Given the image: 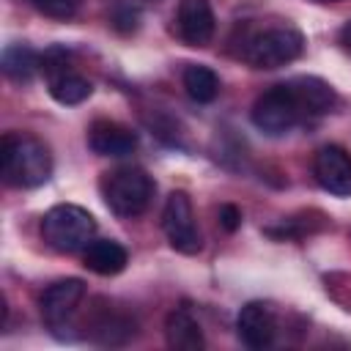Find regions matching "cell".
I'll return each instance as SVG.
<instances>
[{
  "label": "cell",
  "mask_w": 351,
  "mask_h": 351,
  "mask_svg": "<svg viewBox=\"0 0 351 351\" xmlns=\"http://www.w3.org/2000/svg\"><path fill=\"white\" fill-rule=\"evenodd\" d=\"M0 170L8 186H41L52 176L49 148L30 134H5L0 140Z\"/></svg>",
  "instance_id": "obj_1"
},
{
  "label": "cell",
  "mask_w": 351,
  "mask_h": 351,
  "mask_svg": "<svg viewBox=\"0 0 351 351\" xmlns=\"http://www.w3.org/2000/svg\"><path fill=\"white\" fill-rule=\"evenodd\" d=\"M96 236V219L90 211L74 203L52 206L41 219V239L58 252L85 250Z\"/></svg>",
  "instance_id": "obj_2"
},
{
  "label": "cell",
  "mask_w": 351,
  "mask_h": 351,
  "mask_svg": "<svg viewBox=\"0 0 351 351\" xmlns=\"http://www.w3.org/2000/svg\"><path fill=\"white\" fill-rule=\"evenodd\" d=\"M104 203L118 217H137L148 208L154 197V178L143 167H118L107 173L104 184Z\"/></svg>",
  "instance_id": "obj_3"
},
{
  "label": "cell",
  "mask_w": 351,
  "mask_h": 351,
  "mask_svg": "<svg viewBox=\"0 0 351 351\" xmlns=\"http://www.w3.org/2000/svg\"><path fill=\"white\" fill-rule=\"evenodd\" d=\"M304 52V36L296 27H266L255 33L244 47V60L255 69H280L293 63Z\"/></svg>",
  "instance_id": "obj_4"
},
{
  "label": "cell",
  "mask_w": 351,
  "mask_h": 351,
  "mask_svg": "<svg viewBox=\"0 0 351 351\" xmlns=\"http://www.w3.org/2000/svg\"><path fill=\"white\" fill-rule=\"evenodd\" d=\"M299 115H302V110H299V101H296L293 88L288 82L263 90L255 99L252 112H250L255 129H261L263 134H271V137H280V134L291 132L296 126Z\"/></svg>",
  "instance_id": "obj_5"
},
{
  "label": "cell",
  "mask_w": 351,
  "mask_h": 351,
  "mask_svg": "<svg viewBox=\"0 0 351 351\" xmlns=\"http://www.w3.org/2000/svg\"><path fill=\"white\" fill-rule=\"evenodd\" d=\"M162 228H165V236L176 252H181V255L200 252L203 239H200V230L195 225V211H192V200L186 192L176 189L167 195L165 208H162Z\"/></svg>",
  "instance_id": "obj_6"
},
{
  "label": "cell",
  "mask_w": 351,
  "mask_h": 351,
  "mask_svg": "<svg viewBox=\"0 0 351 351\" xmlns=\"http://www.w3.org/2000/svg\"><path fill=\"white\" fill-rule=\"evenodd\" d=\"M66 58L69 55L63 49H49L41 58V69L49 77V93H52V99L60 101V104H66V107H71V104L85 101L93 93V85L85 77H80L77 71H71L69 63H66Z\"/></svg>",
  "instance_id": "obj_7"
},
{
  "label": "cell",
  "mask_w": 351,
  "mask_h": 351,
  "mask_svg": "<svg viewBox=\"0 0 351 351\" xmlns=\"http://www.w3.org/2000/svg\"><path fill=\"white\" fill-rule=\"evenodd\" d=\"M315 181L337 197L351 195V154L343 145H324L313 159Z\"/></svg>",
  "instance_id": "obj_8"
},
{
  "label": "cell",
  "mask_w": 351,
  "mask_h": 351,
  "mask_svg": "<svg viewBox=\"0 0 351 351\" xmlns=\"http://www.w3.org/2000/svg\"><path fill=\"white\" fill-rule=\"evenodd\" d=\"M82 296H85V282L80 280V277H66V280H58V282H52L44 293H41V299H38V307H41V318L49 324V326H63L71 315H74V310H77V304L82 302Z\"/></svg>",
  "instance_id": "obj_9"
},
{
  "label": "cell",
  "mask_w": 351,
  "mask_h": 351,
  "mask_svg": "<svg viewBox=\"0 0 351 351\" xmlns=\"http://www.w3.org/2000/svg\"><path fill=\"white\" fill-rule=\"evenodd\" d=\"M236 335L247 348L271 346L277 335V318L271 307L263 302H247L236 315Z\"/></svg>",
  "instance_id": "obj_10"
},
{
  "label": "cell",
  "mask_w": 351,
  "mask_h": 351,
  "mask_svg": "<svg viewBox=\"0 0 351 351\" xmlns=\"http://www.w3.org/2000/svg\"><path fill=\"white\" fill-rule=\"evenodd\" d=\"M178 36L189 47H206L214 36V11L208 0H178Z\"/></svg>",
  "instance_id": "obj_11"
},
{
  "label": "cell",
  "mask_w": 351,
  "mask_h": 351,
  "mask_svg": "<svg viewBox=\"0 0 351 351\" xmlns=\"http://www.w3.org/2000/svg\"><path fill=\"white\" fill-rule=\"evenodd\" d=\"M88 145L99 156H126L137 148V134L118 121H93L88 129Z\"/></svg>",
  "instance_id": "obj_12"
},
{
  "label": "cell",
  "mask_w": 351,
  "mask_h": 351,
  "mask_svg": "<svg viewBox=\"0 0 351 351\" xmlns=\"http://www.w3.org/2000/svg\"><path fill=\"white\" fill-rule=\"evenodd\" d=\"M82 263L88 271L93 274H101V277H112L118 271L126 269L129 263V252L123 244L112 241V239H93L85 252H82Z\"/></svg>",
  "instance_id": "obj_13"
},
{
  "label": "cell",
  "mask_w": 351,
  "mask_h": 351,
  "mask_svg": "<svg viewBox=\"0 0 351 351\" xmlns=\"http://www.w3.org/2000/svg\"><path fill=\"white\" fill-rule=\"evenodd\" d=\"M288 85L293 88V96H296L302 112L324 115V112L335 110V104H337L335 88L329 82H324L321 77H296Z\"/></svg>",
  "instance_id": "obj_14"
},
{
  "label": "cell",
  "mask_w": 351,
  "mask_h": 351,
  "mask_svg": "<svg viewBox=\"0 0 351 351\" xmlns=\"http://www.w3.org/2000/svg\"><path fill=\"white\" fill-rule=\"evenodd\" d=\"M165 340L170 348L176 351H200L206 346L203 340V329L200 324L192 318L189 310L184 307H176L173 313H167V321H165Z\"/></svg>",
  "instance_id": "obj_15"
},
{
  "label": "cell",
  "mask_w": 351,
  "mask_h": 351,
  "mask_svg": "<svg viewBox=\"0 0 351 351\" xmlns=\"http://www.w3.org/2000/svg\"><path fill=\"white\" fill-rule=\"evenodd\" d=\"M184 90L192 101L197 104H208L217 99L219 93V77L208 69V66H200V63H192L184 69Z\"/></svg>",
  "instance_id": "obj_16"
},
{
  "label": "cell",
  "mask_w": 351,
  "mask_h": 351,
  "mask_svg": "<svg viewBox=\"0 0 351 351\" xmlns=\"http://www.w3.org/2000/svg\"><path fill=\"white\" fill-rule=\"evenodd\" d=\"M38 55L25 44H11L3 49V71L14 82H27L38 69Z\"/></svg>",
  "instance_id": "obj_17"
},
{
  "label": "cell",
  "mask_w": 351,
  "mask_h": 351,
  "mask_svg": "<svg viewBox=\"0 0 351 351\" xmlns=\"http://www.w3.org/2000/svg\"><path fill=\"white\" fill-rule=\"evenodd\" d=\"M30 3L52 19H69V16H74V11L80 5V0H30Z\"/></svg>",
  "instance_id": "obj_18"
},
{
  "label": "cell",
  "mask_w": 351,
  "mask_h": 351,
  "mask_svg": "<svg viewBox=\"0 0 351 351\" xmlns=\"http://www.w3.org/2000/svg\"><path fill=\"white\" fill-rule=\"evenodd\" d=\"M219 225H222L228 233H233V230L241 225V211H239L236 206H230V203L219 206Z\"/></svg>",
  "instance_id": "obj_19"
},
{
  "label": "cell",
  "mask_w": 351,
  "mask_h": 351,
  "mask_svg": "<svg viewBox=\"0 0 351 351\" xmlns=\"http://www.w3.org/2000/svg\"><path fill=\"white\" fill-rule=\"evenodd\" d=\"M340 44H343V49H346V52H351V19L340 27Z\"/></svg>",
  "instance_id": "obj_20"
},
{
  "label": "cell",
  "mask_w": 351,
  "mask_h": 351,
  "mask_svg": "<svg viewBox=\"0 0 351 351\" xmlns=\"http://www.w3.org/2000/svg\"><path fill=\"white\" fill-rule=\"evenodd\" d=\"M318 3H337V0H318Z\"/></svg>",
  "instance_id": "obj_21"
}]
</instances>
